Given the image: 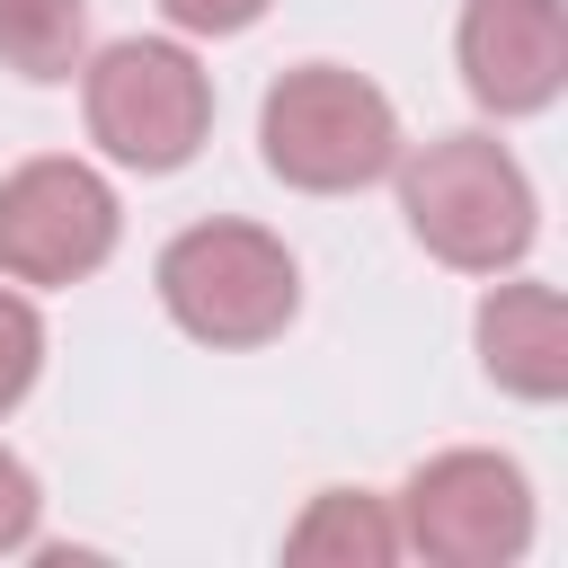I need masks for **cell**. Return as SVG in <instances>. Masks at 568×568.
<instances>
[{
  "mask_svg": "<svg viewBox=\"0 0 568 568\" xmlns=\"http://www.w3.org/2000/svg\"><path fill=\"white\" fill-rule=\"evenodd\" d=\"M390 169H399V213H408L417 248L444 257L453 275H506L541 231L532 178L497 133H435V142L399 151Z\"/></svg>",
  "mask_w": 568,
  "mask_h": 568,
  "instance_id": "1",
  "label": "cell"
},
{
  "mask_svg": "<svg viewBox=\"0 0 568 568\" xmlns=\"http://www.w3.org/2000/svg\"><path fill=\"white\" fill-rule=\"evenodd\" d=\"M151 284H160V311L195 346H266L302 311V266L257 222H186L160 248Z\"/></svg>",
  "mask_w": 568,
  "mask_h": 568,
  "instance_id": "2",
  "label": "cell"
},
{
  "mask_svg": "<svg viewBox=\"0 0 568 568\" xmlns=\"http://www.w3.org/2000/svg\"><path fill=\"white\" fill-rule=\"evenodd\" d=\"M257 151H266V169H275L284 186H302V195H355V186L390 178V160H399V115H390V98H382L364 71H346V62H302V71H284V80L266 89V106H257Z\"/></svg>",
  "mask_w": 568,
  "mask_h": 568,
  "instance_id": "3",
  "label": "cell"
},
{
  "mask_svg": "<svg viewBox=\"0 0 568 568\" xmlns=\"http://www.w3.org/2000/svg\"><path fill=\"white\" fill-rule=\"evenodd\" d=\"M80 115H89V142L115 160V169H142V178H169L204 151L213 133V80L186 44L169 36H124L106 44L89 71H80Z\"/></svg>",
  "mask_w": 568,
  "mask_h": 568,
  "instance_id": "4",
  "label": "cell"
},
{
  "mask_svg": "<svg viewBox=\"0 0 568 568\" xmlns=\"http://www.w3.org/2000/svg\"><path fill=\"white\" fill-rule=\"evenodd\" d=\"M399 550L435 568H506L532 541V488L506 453H435L399 488Z\"/></svg>",
  "mask_w": 568,
  "mask_h": 568,
  "instance_id": "5",
  "label": "cell"
},
{
  "mask_svg": "<svg viewBox=\"0 0 568 568\" xmlns=\"http://www.w3.org/2000/svg\"><path fill=\"white\" fill-rule=\"evenodd\" d=\"M124 204L89 160H18L0 178V275L9 284H80L115 257Z\"/></svg>",
  "mask_w": 568,
  "mask_h": 568,
  "instance_id": "6",
  "label": "cell"
},
{
  "mask_svg": "<svg viewBox=\"0 0 568 568\" xmlns=\"http://www.w3.org/2000/svg\"><path fill=\"white\" fill-rule=\"evenodd\" d=\"M453 44L488 115H541L568 89V0H470Z\"/></svg>",
  "mask_w": 568,
  "mask_h": 568,
  "instance_id": "7",
  "label": "cell"
},
{
  "mask_svg": "<svg viewBox=\"0 0 568 568\" xmlns=\"http://www.w3.org/2000/svg\"><path fill=\"white\" fill-rule=\"evenodd\" d=\"M479 364L506 399L550 408L568 390V302H559V284H497L479 302Z\"/></svg>",
  "mask_w": 568,
  "mask_h": 568,
  "instance_id": "8",
  "label": "cell"
},
{
  "mask_svg": "<svg viewBox=\"0 0 568 568\" xmlns=\"http://www.w3.org/2000/svg\"><path fill=\"white\" fill-rule=\"evenodd\" d=\"M284 559L293 568H390L399 559V524L364 488H320L302 506V524L284 532Z\"/></svg>",
  "mask_w": 568,
  "mask_h": 568,
  "instance_id": "9",
  "label": "cell"
},
{
  "mask_svg": "<svg viewBox=\"0 0 568 568\" xmlns=\"http://www.w3.org/2000/svg\"><path fill=\"white\" fill-rule=\"evenodd\" d=\"M89 53V0H0V62L18 80H71Z\"/></svg>",
  "mask_w": 568,
  "mask_h": 568,
  "instance_id": "10",
  "label": "cell"
},
{
  "mask_svg": "<svg viewBox=\"0 0 568 568\" xmlns=\"http://www.w3.org/2000/svg\"><path fill=\"white\" fill-rule=\"evenodd\" d=\"M36 373H44V320H36V302L0 275V417L36 390Z\"/></svg>",
  "mask_w": 568,
  "mask_h": 568,
  "instance_id": "11",
  "label": "cell"
},
{
  "mask_svg": "<svg viewBox=\"0 0 568 568\" xmlns=\"http://www.w3.org/2000/svg\"><path fill=\"white\" fill-rule=\"evenodd\" d=\"M36 515H44V497H36V470H27V462L0 444V559L36 541Z\"/></svg>",
  "mask_w": 568,
  "mask_h": 568,
  "instance_id": "12",
  "label": "cell"
},
{
  "mask_svg": "<svg viewBox=\"0 0 568 568\" xmlns=\"http://www.w3.org/2000/svg\"><path fill=\"white\" fill-rule=\"evenodd\" d=\"M160 18L178 36H240V27L266 18V0H160Z\"/></svg>",
  "mask_w": 568,
  "mask_h": 568,
  "instance_id": "13",
  "label": "cell"
}]
</instances>
